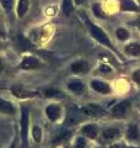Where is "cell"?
I'll list each match as a JSON object with an SVG mask.
<instances>
[{"label":"cell","mask_w":140,"mask_h":148,"mask_svg":"<svg viewBox=\"0 0 140 148\" xmlns=\"http://www.w3.org/2000/svg\"><path fill=\"white\" fill-rule=\"evenodd\" d=\"M90 85H91V88L93 90L100 92V94H102V95H108V94H111V91H112V88H111V85L108 84V83L99 80V79L91 80Z\"/></svg>","instance_id":"cell-7"},{"label":"cell","mask_w":140,"mask_h":148,"mask_svg":"<svg viewBox=\"0 0 140 148\" xmlns=\"http://www.w3.org/2000/svg\"><path fill=\"white\" fill-rule=\"evenodd\" d=\"M100 72H102V73H109V72H112V68L108 67L107 64H102V66L100 67Z\"/></svg>","instance_id":"cell-29"},{"label":"cell","mask_w":140,"mask_h":148,"mask_svg":"<svg viewBox=\"0 0 140 148\" xmlns=\"http://www.w3.org/2000/svg\"><path fill=\"white\" fill-rule=\"evenodd\" d=\"M124 53L130 57H140V43L139 42H130L124 47Z\"/></svg>","instance_id":"cell-15"},{"label":"cell","mask_w":140,"mask_h":148,"mask_svg":"<svg viewBox=\"0 0 140 148\" xmlns=\"http://www.w3.org/2000/svg\"><path fill=\"white\" fill-rule=\"evenodd\" d=\"M74 1H75L76 5H81V4L85 3V0H74Z\"/></svg>","instance_id":"cell-31"},{"label":"cell","mask_w":140,"mask_h":148,"mask_svg":"<svg viewBox=\"0 0 140 148\" xmlns=\"http://www.w3.org/2000/svg\"><path fill=\"white\" fill-rule=\"evenodd\" d=\"M3 69H4V64H3V61H1V58H0V73L3 72Z\"/></svg>","instance_id":"cell-32"},{"label":"cell","mask_w":140,"mask_h":148,"mask_svg":"<svg viewBox=\"0 0 140 148\" xmlns=\"http://www.w3.org/2000/svg\"><path fill=\"white\" fill-rule=\"evenodd\" d=\"M86 21V25H87V29H88V32H90V35L92 36V38H95L97 42H100L102 46H105V47H107L108 49H111L113 53H116V56H118L119 57V53L118 51H117V48L113 46V43H112L111 38L108 37V35L106 34L105 30H102L100 26H97L96 24H93V22H91L88 18H85Z\"/></svg>","instance_id":"cell-1"},{"label":"cell","mask_w":140,"mask_h":148,"mask_svg":"<svg viewBox=\"0 0 140 148\" xmlns=\"http://www.w3.org/2000/svg\"><path fill=\"white\" fill-rule=\"evenodd\" d=\"M116 37L119 41H127V40H129L130 34H129V31L127 29H124V27H119V29L116 30Z\"/></svg>","instance_id":"cell-22"},{"label":"cell","mask_w":140,"mask_h":148,"mask_svg":"<svg viewBox=\"0 0 140 148\" xmlns=\"http://www.w3.org/2000/svg\"><path fill=\"white\" fill-rule=\"evenodd\" d=\"M44 95L47 98H63V94L60 92L59 90H55V89H48L44 91Z\"/></svg>","instance_id":"cell-24"},{"label":"cell","mask_w":140,"mask_h":148,"mask_svg":"<svg viewBox=\"0 0 140 148\" xmlns=\"http://www.w3.org/2000/svg\"><path fill=\"white\" fill-rule=\"evenodd\" d=\"M119 9L122 11L140 12V8L134 0H119Z\"/></svg>","instance_id":"cell-13"},{"label":"cell","mask_w":140,"mask_h":148,"mask_svg":"<svg viewBox=\"0 0 140 148\" xmlns=\"http://www.w3.org/2000/svg\"><path fill=\"white\" fill-rule=\"evenodd\" d=\"M41 67H42L41 61L37 57H33V56H26V57H23L20 64L21 69H37Z\"/></svg>","instance_id":"cell-8"},{"label":"cell","mask_w":140,"mask_h":148,"mask_svg":"<svg viewBox=\"0 0 140 148\" xmlns=\"http://www.w3.org/2000/svg\"><path fill=\"white\" fill-rule=\"evenodd\" d=\"M46 115H47V117H48L50 121L54 122V121H57V120L60 117V115H62V109H60L59 105L52 104V105L47 106Z\"/></svg>","instance_id":"cell-11"},{"label":"cell","mask_w":140,"mask_h":148,"mask_svg":"<svg viewBox=\"0 0 140 148\" xmlns=\"http://www.w3.org/2000/svg\"><path fill=\"white\" fill-rule=\"evenodd\" d=\"M70 136H71V132L69 131V130H64V131H60L59 133H57V136L53 138L52 143L54 145H59V143H63V142H67Z\"/></svg>","instance_id":"cell-18"},{"label":"cell","mask_w":140,"mask_h":148,"mask_svg":"<svg viewBox=\"0 0 140 148\" xmlns=\"http://www.w3.org/2000/svg\"><path fill=\"white\" fill-rule=\"evenodd\" d=\"M71 71L76 74H85L90 71V64H88V62L80 59V61L71 63Z\"/></svg>","instance_id":"cell-14"},{"label":"cell","mask_w":140,"mask_h":148,"mask_svg":"<svg viewBox=\"0 0 140 148\" xmlns=\"http://www.w3.org/2000/svg\"><path fill=\"white\" fill-rule=\"evenodd\" d=\"M132 79L140 86V69H135L132 73Z\"/></svg>","instance_id":"cell-28"},{"label":"cell","mask_w":140,"mask_h":148,"mask_svg":"<svg viewBox=\"0 0 140 148\" xmlns=\"http://www.w3.org/2000/svg\"><path fill=\"white\" fill-rule=\"evenodd\" d=\"M0 4L3 5V8L5 9L6 11H10L14 4V0H0Z\"/></svg>","instance_id":"cell-27"},{"label":"cell","mask_w":140,"mask_h":148,"mask_svg":"<svg viewBox=\"0 0 140 148\" xmlns=\"http://www.w3.org/2000/svg\"><path fill=\"white\" fill-rule=\"evenodd\" d=\"M1 47H3V45H1V43H0V49H1Z\"/></svg>","instance_id":"cell-36"},{"label":"cell","mask_w":140,"mask_h":148,"mask_svg":"<svg viewBox=\"0 0 140 148\" xmlns=\"http://www.w3.org/2000/svg\"><path fill=\"white\" fill-rule=\"evenodd\" d=\"M15 147H16V143H15V141H14V142H12V145L10 146V148H15Z\"/></svg>","instance_id":"cell-33"},{"label":"cell","mask_w":140,"mask_h":148,"mask_svg":"<svg viewBox=\"0 0 140 148\" xmlns=\"http://www.w3.org/2000/svg\"><path fill=\"white\" fill-rule=\"evenodd\" d=\"M29 0H18V4H17V16L22 18L23 16L26 15V12L29 11Z\"/></svg>","instance_id":"cell-19"},{"label":"cell","mask_w":140,"mask_h":148,"mask_svg":"<svg viewBox=\"0 0 140 148\" xmlns=\"http://www.w3.org/2000/svg\"><path fill=\"white\" fill-rule=\"evenodd\" d=\"M92 12H93V15H95L96 17H99V18H106V15H105L103 10H102V6H101L100 3H95L92 5Z\"/></svg>","instance_id":"cell-23"},{"label":"cell","mask_w":140,"mask_h":148,"mask_svg":"<svg viewBox=\"0 0 140 148\" xmlns=\"http://www.w3.org/2000/svg\"><path fill=\"white\" fill-rule=\"evenodd\" d=\"M32 137L36 142H41V138H42V131L38 126H35L32 128Z\"/></svg>","instance_id":"cell-25"},{"label":"cell","mask_w":140,"mask_h":148,"mask_svg":"<svg viewBox=\"0 0 140 148\" xmlns=\"http://www.w3.org/2000/svg\"><path fill=\"white\" fill-rule=\"evenodd\" d=\"M4 36V32H1V31H0V37H3Z\"/></svg>","instance_id":"cell-34"},{"label":"cell","mask_w":140,"mask_h":148,"mask_svg":"<svg viewBox=\"0 0 140 148\" xmlns=\"http://www.w3.org/2000/svg\"><path fill=\"white\" fill-rule=\"evenodd\" d=\"M0 112L11 115L15 112V108L12 106L11 103H9V101L4 100V99H0Z\"/></svg>","instance_id":"cell-20"},{"label":"cell","mask_w":140,"mask_h":148,"mask_svg":"<svg viewBox=\"0 0 140 148\" xmlns=\"http://www.w3.org/2000/svg\"><path fill=\"white\" fill-rule=\"evenodd\" d=\"M68 88L69 90H71L73 92H82L84 89H85V85H84V83L80 80V79H70L68 82Z\"/></svg>","instance_id":"cell-16"},{"label":"cell","mask_w":140,"mask_h":148,"mask_svg":"<svg viewBox=\"0 0 140 148\" xmlns=\"http://www.w3.org/2000/svg\"><path fill=\"white\" fill-rule=\"evenodd\" d=\"M62 11L65 16H70L74 11V3L73 0H63L62 1Z\"/></svg>","instance_id":"cell-21"},{"label":"cell","mask_w":140,"mask_h":148,"mask_svg":"<svg viewBox=\"0 0 140 148\" xmlns=\"http://www.w3.org/2000/svg\"><path fill=\"white\" fill-rule=\"evenodd\" d=\"M129 24L132 25V26H135V27H137V29L140 31V17H138L137 20H134V21H130Z\"/></svg>","instance_id":"cell-30"},{"label":"cell","mask_w":140,"mask_h":148,"mask_svg":"<svg viewBox=\"0 0 140 148\" xmlns=\"http://www.w3.org/2000/svg\"><path fill=\"white\" fill-rule=\"evenodd\" d=\"M81 111L85 116H90V117H101L107 115V111L97 104H87L85 106H82Z\"/></svg>","instance_id":"cell-4"},{"label":"cell","mask_w":140,"mask_h":148,"mask_svg":"<svg viewBox=\"0 0 140 148\" xmlns=\"http://www.w3.org/2000/svg\"><path fill=\"white\" fill-rule=\"evenodd\" d=\"M11 91H12V94L17 96V98H20V99H26V98H32V96H36L37 95V92L36 91H30V90H27L25 89L22 85H15V86H12L11 88Z\"/></svg>","instance_id":"cell-10"},{"label":"cell","mask_w":140,"mask_h":148,"mask_svg":"<svg viewBox=\"0 0 140 148\" xmlns=\"http://www.w3.org/2000/svg\"><path fill=\"white\" fill-rule=\"evenodd\" d=\"M138 1H139V3H140V0H138Z\"/></svg>","instance_id":"cell-37"},{"label":"cell","mask_w":140,"mask_h":148,"mask_svg":"<svg viewBox=\"0 0 140 148\" xmlns=\"http://www.w3.org/2000/svg\"><path fill=\"white\" fill-rule=\"evenodd\" d=\"M16 46L21 51H29V49H32V45L26 37H23L22 35H18L16 37Z\"/></svg>","instance_id":"cell-17"},{"label":"cell","mask_w":140,"mask_h":148,"mask_svg":"<svg viewBox=\"0 0 140 148\" xmlns=\"http://www.w3.org/2000/svg\"><path fill=\"white\" fill-rule=\"evenodd\" d=\"M125 136L129 142H140V130L138 125L130 123L128 125L127 131H125Z\"/></svg>","instance_id":"cell-9"},{"label":"cell","mask_w":140,"mask_h":148,"mask_svg":"<svg viewBox=\"0 0 140 148\" xmlns=\"http://www.w3.org/2000/svg\"><path fill=\"white\" fill-rule=\"evenodd\" d=\"M102 140L106 142H114L117 140H119L122 136V131L118 127H107L102 131Z\"/></svg>","instance_id":"cell-6"},{"label":"cell","mask_w":140,"mask_h":148,"mask_svg":"<svg viewBox=\"0 0 140 148\" xmlns=\"http://www.w3.org/2000/svg\"><path fill=\"white\" fill-rule=\"evenodd\" d=\"M82 111L79 110L76 108H70L68 114H67V117L64 120V126L65 127H69V126H75V125L80 123L82 121Z\"/></svg>","instance_id":"cell-3"},{"label":"cell","mask_w":140,"mask_h":148,"mask_svg":"<svg viewBox=\"0 0 140 148\" xmlns=\"http://www.w3.org/2000/svg\"><path fill=\"white\" fill-rule=\"evenodd\" d=\"M27 127H29V110L26 106L21 108V138L22 145L27 146Z\"/></svg>","instance_id":"cell-5"},{"label":"cell","mask_w":140,"mask_h":148,"mask_svg":"<svg viewBox=\"0 0 140 148\" xmlns=\"http://www.w3.org/2000/svg\"><path fill=\"white\" fill-rule=\"evenodd\" d=\"M74 148H86V140L85 137H77L75 140V146H74Z\"/></svg>","instance_id":"cell-26"},{"label":"cell","mask_w":140,"mask_h":148,"mask_svg":"<svg viewBox=\"0 0 140 148\" xmlns=\"http://www.w3.org/2000/svg\"><path fill=\"white\" fill-rule=\"evenodd\" d=\"M65 148H74V147H71V146H65Z\"/></svg>","instance_id":"cell-35"},{"label":"cell","mask_w":140,"mask_h":148,"mask_svg":"<svg viewBox=\"0 0 140 148\" xmlns=\"http://www.w3.org/2000/svg\"><path fill=\"white\" fill-rule=\"evenodd\" d=\"M130 114V101L123 100L112 108V116L116 119H125Z\"/></svg>","instance_id":"cell-2"},{"label":"cell","mask_w":140,"mask_h":148,"mask_svg":"<svg viewBox=\"0 0 140 148\" xmlns=\"http://www.w3.org/2000/svg\"><path fill=\"white\" fill-rule=\"evenodd\" d=\"M81 133L84 136H86L87 138H91V140H95V138H97V136H99V127L96 126V125L93 123H87L85 125V126L81 127Z\"/></svg>","instance_id":"cell-12"}]
</instances>
